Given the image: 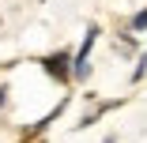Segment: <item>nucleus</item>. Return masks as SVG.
<instances>
[{"instance_id":"obj_3","label":"nucleus","mask_w":147,"mask_h":143,"mask_svg":"<svg viewBox=\"0 0 147 143\" xmlns=\"http://www.w3.org/2000/svg\"><path fill=\"white\" fill-rule=\"evenodd\" d=\"M4 94H8V91H4V83H0V109H4Z\"/></svg>"},{"instance_id":"obj_1","label":"nucleus","mask_w":147,"mask_h":143,"mask_svg":"<svg viewBox=\"0 0 147 143\" xmlns=\"http://www.w3.org/2000/svg\"><path fill=\"white\" fill-rule=\"evenodd\" d=\"M42 68H45L57 83H68V79H72V53L61 49V53H53V56H42Z\"/></svg>"},{"instance_id":"obj_2","label":"nucleus","mask_w":147,"mask_h":143,"mask_svg":"<svg viewBox=\"0 0 147 143\" xmlns=\"http://www.w3.org/2000/svg\"><path fill=\"white\" fill-rule=\"evenodd\" d=\"M128 30H132V34H140V30H147V11H140V15H132V23H128Z\"/></svg>"}]
</instances>
